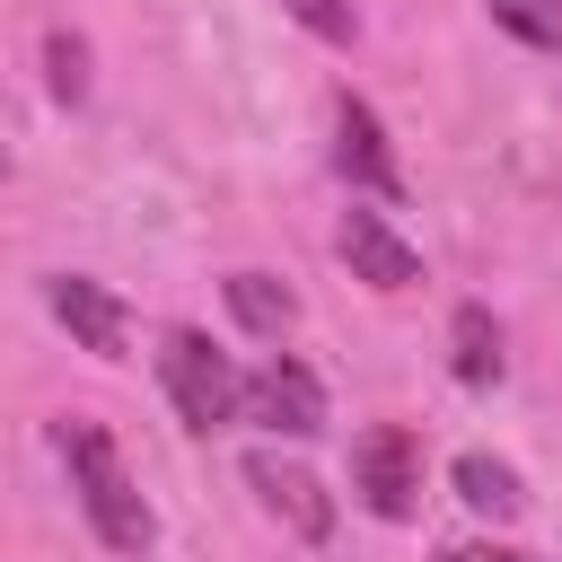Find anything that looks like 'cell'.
Segmentation results:
<instances>
[{"label":"cell","instance_id":"obj_12","mask_svg":"<svg viewBox=\"0 0 562 562\" xmlns=\"http://www.w3.org/2000/svg\"><path fill=\"white\" fill-rule=\"evenodd\" d=\"M492 18H501L518 44H536V53H562V0H492Z\"/></svg>","mask_w":562,"mask_h":562},{"label":"cell","instance_id":"obj_3","mask_svg":"<svg viewBox=\"0 0 562 562\" xmlns=\"http://www.w3.org/2000/svg\"><path fill=\"white\" fill-rule=\"evenodd\" d=\"M351 492L378 518H413L422 509V439L404 422H369L360 448H351Z\"/></svg>","mask_w":562,"mask_h":562},{"label":"cell","instance_id":"obj_11","mask_svg":"<svg viewBox=\"0 0 562 562\" xmlns=\"http://www.w3.org/2000/svg\"><path fill=\"white\" fill-rule=\"evenodd\" d=\"M457 501L465 509H483V518H518V474L501 465V457H457Z\"/></svg>","mask_w":562,"mask_h":562},{"label":"cell","instance_id":"obj_5","mask_svg":"<svg viewBox=\"0 0 562 562\" xmlns=\"http://www.w3.org/2000/svg\"><path fill=\"white\" fill-rule=\"evenodd\" d=\"M44 299H53V316L70 325V342H79V351H97V360H123V334H132V316H123V299H114L105 281H88V272H53V281H44Z\"/></svg>","mask_w":562,"mask_h":562},{"label":"cell","instance_id":"obj_4","mask_svg":"<svg viewBox=\"0 0 562 562\" xmlns=\"http://www.w3.org/2000/svg\"><path fill=\"white\" fill-rule=\"evenodd\" d=\"M246 422H263V430H281V439H316V430H325V386H316V369L290 360V351H272V360L246 378Z\"/></svg>","mask_w":562,"mask_h":562},{"label":"cell","instance_id":"obj_15","mask_svg":"<svg viewBox=\"0 0 562 562\" xmlns=\"http://www.w3.org/2000/svg\"><path fill=\"white\" fill-rule=\"evenodd\" d=\"M439 562H536V553H509V544H448Z\"/></svg>","mask_w":562,"mask_h":562},{"label":"cell","instance_id":"obj_13","mask_svg":"<svg viewBox=\"0 0 562 562\" xmlns=\"http://www.w3.org/2000/svg\"><path fill=\"white\" fill-rule=\"evenodd\" d=\"M290 18H299L307 35H325V44H351V26H360L351 0H290Z\"/></svg>","mask_w":562,"mask_h":562},{"label":"cell","instance_id":"obj_6","mask_svg":"<svg viewBox=\"0 0 562 562\" xmlns=\"http://www.w3.org/2000/svg\"><path fill=\"white\" fill-rule=\"evenodd\" d=\"M246 483L263 492V509L299 536V544H325L334 536V501H325V483L307 474V465H281V457H246Z\"/></svg>","mask_w":562,"mask_h":562},{"label":"cell","instance_id":"obj_7","mask_svg":"<svg viewBox=\"0 0 562 562\" xmlns=\"http://www.w3.org/2000/svg\"><path fill=\"white\" fill-rule=\"evenodd\" d=\"M334 167H342L360 193H404V167H395V149H386V123H378L360 97L334 105Z\"/></svg>","mask_w":562,"mask_h":562},{"label":"cell","instance_id":"obj_8","mask_svg":"<svg viewBox=\"0 0 562 562\" xmlns=\"http://www.w3.org/2000/svg\"><path fill=\"white\" fill-rule=\"evenodd\" d=\"M334 246H342V263H351L369 290H413V281H422V255H413V246H404L378 211H342Z\"/></svg>","mask_w":562,"mask_h":562},{"label":"cell","instance_id":"obj_10","mask_svg":"<svg viewBox=\"0 0 562 562\" xmlns=\"http://www.w3.org/2000/svg\"><path fill=\"white\" fill-rule=\"evenodd\" d=\"M228 316H237L246 334L281 342V334H290V316H299V299H290L272 272H228Z\"/></svg>","mask_w":562,"mask_h":562},{"label":"cell","instance_id":"obj_14","mask_svg":"<svg viewBox=\"0 0 562 562\" xmlns=\"http://www.w3.org/2000/svg\"><path fill=\"white\" fill-rule=\"evenodd\" d=\"M53 88H61V97H79V88H88V70H79V44H70V35H53Z\"/></svg>","mask_w":562,"mask_h":562},{"label":"cell","instance_id":"obj_9","mask_svg":"<svg viewBox=\"0 0 562 562\" xmlns=\"http://www.w3.org/2000/svg\"><path fill=\"white\" fill-rule=\"evenodd\" d=\"M448 369H457V386H492L501 378V325H492V307H457L448 316Z\"/></svg>","mask_w":562,"mask_h":562},{"label":"cell","instance_id":"obj_2","mask_svg":"<svg viewBox=\"0 0 562 562\" xmlns=\"http://www.w3.org/2000/svg\"><path fill=\"white\" fill-rule=\"evenodd\" d=\"M158 378H167L184 430H228V422H246V378H237V360H228L211 334H193V325H167Z\"/></svg>","mask_w":562,"mask_h":562},{"label":"cell","instance_id":"obj_1","mask_svg":"<svg viewBox=\"0 0 562 562\" xmlns=\"http://www.w3.org/2000/svg\"><path fill=\"white\" fill-rule=\"evenodd\" d=\"M53 448H61V465H70V492H79L97 544H105V553H149L158 518H149V501H140V483H132L114 430L88 422V413H61V422H53Z\"/></svg>","mask_w":562,"mask_h":562}]
</instances>
